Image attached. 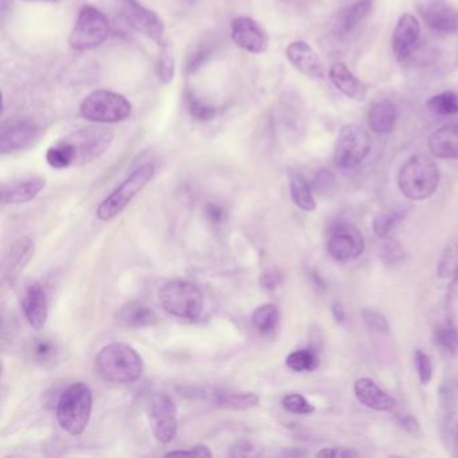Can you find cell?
<instances>
[{
  "label": "cell",
  "instance_id": "cell-49",
  "mask_svg": "<svg viewBox=\"0 0 458 458\" xmlns=\"http://www.w3.org/2000/svg\"><path fill=\"white\" fill-rule=\"evenodd\" d=\"M332 313H334L335 320H336L337 323H345V320H347L344 308H343L342 305L337 304V302H335V304L332 305Z\"/></svg>",
  "mask_w": 458,
  "mask_h": 458
},
{
  "label": "cell",
  "instance_id": "cell-14",
  "mask_svg": "<svg viewBox=\"0 0 458 458\" xmlns=\"http://www.w3.org/2000/svg\"><path fill=\"white\" fill-rule=\"evenodd\" d=\"M232 41L250 55H264L269 49L267 30L250 17H237L230 25Z\"/></svg>",
  "mask_w": 458,
  "mask_h": 458
},
{
  "label": "cell",
  "instance_id": "cell-31",
  "mask_svg": "<svg viewBox=\"0 0 458 458\" xmlns=\"http://www.w3.org/2000/svg\"><path fill=\"white\" fill-rule=\"evenodd\" d=\"M286 366L294 372L313 371L318 366V356L313 348L293 351L286 358Z\"/></svg>",
  "mask_w": 458,
  "mask_h": 458
},
{
  "label": "cell",
  "instance_id": "cell-38",
  "mask_svg": "<svg viewBox=\"0 0 458 458\" xmlns=\"http://www.w3.org/2000/svg\"><path fill=\"white\" fill-rule=\"evenodd\" d=\"M283 407L286 411L296 415H310L315 411V407L300 394H289L284 396Z\"/></svg>",
  "mask_w": 458,
  "mask_h": 458
},
{
  "label": "cell",
  "instance_id": "cell-12",
  "mask_svg": "<svg viewBox=\"0 0 458 458\" xmlns=\"http://www.w3.org/2000/svg\"><path fill=\"white\" fill-rule=\"evenodd\" d=\"M149 418L155 438L160 444H170L178 433V411L167 394H157L149 402Z\"/></svg>",
  "mask_w": 458,
  "mask_h": 458
},
{
  "label": "cell",
  "instance_id": "cell-37",
  "mask_svg": "<svg viewBox=\"0 0 458 458\" xmlns=\"http://www.w3.org/2000/svg\"><path fill=\"white\" fill-rule=\"evenodd\" d=\"M211 47L206 44H199L197 47H192L187 55L186 66H184V72L186 74H194L208 63V58L211 57Z\"/></svg>",
  "mask_w": 458,
  "mask_h": 458
},
{
  "label": "cell",
  "instance_id": "cell-24",
  "mask_svg": "<svg viewBox=\"0 0 458 458\" xmlns=\"http://www.w3.org/2000/svg\"><path fill=\"white\" fill-rule=\"evenodd\" d=\"M117 320L130 328H144L157 323V313L140 301H131L123 305L117 313Z\"/></svg>",
  "mask_w": 458,
  "mask_h": 458
},
{
  "label": "cell",
  "instance_id": "cell-42",
  "mask_svg": "<svg viewBox=\"0 0 458 458\" xmlns=\"http://www.w3.org/2000/svg\"><path fill=\"white\" fill-rule=\"evenodd\" d=\"M55 350L57 348H55V343L50 342L49 339H37V342L34 343V353L41 361H47L55 358Z\"/></svg>",
  "mask_w": 458,
  "mask_h": 458
},
{
  "label": "cell",
  "instance_id": "cell-18",
  "mask_svg": "<svg viewBox=\"0 0 458 458\" xmlns=\"http://www.w3.org/2000/svg\"><path fill=\"white\" fill-rule=\"evenodd\" d=\"M353 391L358 401L369 409L377 410V411H391L396 406L395 399L369 377H360L356 380Z\"/></svg>",
  "mask_w": 458,
  "mask_h": 458
},
{
  "label": "cell",
  "instance_id": "cell-29",
  "mask_svg": "<svg viewBox=\"0 0 458 458\" xmlns=\"http://www.w3.org/2000/svg\"><path fill=\"white\" fill-rule=\"evenodd\" d=\"M439 278H452V284L458 283V238L445 248L437 267Z\"/></svg>",
  "mask_w": 458,
  "mask_h": 458
},
{
  "label": "cell",
  "instance_id": "cell-39",
  "mask_svg": "<svg viewBox=\"0 0 458 458\" xmlns=\"http://www.w3.org/2000/svg\"><path fill=\"white\" fill-rule=\"evenodd\" d=\"M404 253L398 241L388 238L380 249V259L387 265H395L403 259Z\"/></svg>",
  "mask_w": 458,
  "mask_h": 458
},
{
  "label": "cell",
  "instance_id": "cell-30",
  "mask_svg": "<svg viewBox=\"0 0 458 458\" xmlns=\"http://www.w3.org/2000/svg\"><path fill=\"white\" fill-rule=\"evenodd\" d=\"M280 321V313L275 304L259 305L251 315V323L259 334H270L275 331Z\"/></svg>",
  "mask_w": 458,
  "mask_h": 458
},
{
  "label": "cell",
  "instance_id": "cell-27",
  "mask_svg": "<svg viewBox=\"0 0 458 458\" xmlns=\"http://www.w3.org/2000/svg\"><path fill=\"white\" fill-rule=\"evenodd\" d=\"M291 197L294 205L304 211H313L316 208V200L313 198L312 189L307 179L300 174H294L291 178Z\"/></svg>",
  "mask_w": 458,
  "mask_h": 458
},
{
  "label": "cell",
  "instance_id": "cell-26",
  "mask_svg": "<svg viewBox=\"0 0 458 458\" xmlns=\"http://www.w3.org/2000/svg\"><path fill=\"white\" fill-rule=\"evenodd\" d=\"M211 402L222 409L248 410L259 404V396L254 393L221 390L210 394Z\"/></svg>",
  "mask_w": 458,
  "mask_h": 458
},
{
  "label": "cell",
  "instance_id": "cell-47",
  "mask_svg": "<svg viewBox=\"0 0 458 458\" xmlns=\"http://www.w3.org/2000/svg\"><path fill=\"white\" fill-rule=\"evenodd\" d=\"M280 276L276 275V273H269V275L264 276V278H262V285H264L265 288L269 289V291L277 288V286L280 285Z\"/></svg>",
  "mask_w": 458,
  "mask_h": 458
},
{
  "label": "cell",
  "instance_id": "cell-3",
  "mask_svg": "<svg viewBox=\"0 0 458 458\" xmlns=\"http://www.w3.org/2000/svg\"><path fill=\"white\" fill-rule=\"evenodd\" d=\"M93 410V393L84 382L69 386L57 403V420L71 436H81L87 430Z\"/></svg>",
  "mask_w": 458,
  "mask_h": 458
},
{
  "label": "cell",
  "instance_id": "cell-9",
  "mask_svg": "<svg viewBox=\"0 0 458 458\" xmlns=\"http://www.w3.org/2000/svg\"><path fill=\"white\" fill-rule=\"evenodd\" d=\"M114 12L133 30L143 34L155 44L163 47L167 44L165 39V28L163 21L157 13L139 4L138 0H109Z\"/></svg>",
  "mask_w": 458,
  "mask_h": 458
},
{
  "label": "cell",
  "instance_id": "cell-33",
  "mask_svg": "<svg viewBox=\"0 0 458 458\" xmlns=\"http://www.w3.org/2000/svg\"><path fill=\"white\" fill-rule=\"evenodd\" d=\"M406 208H393V210L383 211L377 214L374 219V232L377 237H387L388 233L406 216Z\"/></svg>",
  "mask_w": 458,
  "mask_h": 458
},
{
  "label": "cell",
  "instance_id": "cell-22",
  "mask_svg": "<svg viewBox=\"0 0 458 458\" xmlns=\"http://www.w3.org/2000/svg\"><path fill=\"white\" fill-rule=\"evenodd\" d=\"M47 187V179L34 176L25 181L14 182L2 190L4 205H22L38 197Z\"/></svg>",
  "mask_w": 458,
  "mask_h": 458
},
{
  "label": "cell",
  "instance_id": "cell-13",
  "mask_svg": "<svg viewBox=\"0 0 458 458\" xmlns=\"http://www.w3.org/2000/svg\"><path fill=\"white\" fill-rule=\"evenodd\" d=\"M39 133L41 130L31 120H7L2 124V131H0V152L6 155L23 151L38 140Z\"/></svg>",
  "mask_w": 458,
  "mask_h": 458
},
{
  "label": "cell",
  "instance_id": "cell-36",
  "mask_svg": "<svg viewBox=\"0 0 458 458\" xmlns=\"http://www.w3.org/2000/svg\"><path fill=\"white\" fill-rule=\"evenodd\" d=\"M159 63H157V74L165 84H170L175 77V58H174L173 49L170 44H165L160 47Z\"/></svg>",
  "mask_w": 458,
  "mask_h": 458
},
{
  "label": "cell",
  "instance_id": "cell-32",
  "mask_svg": "<svg viewBox=\"0 0 458 458\" xmlns=\"http://www.w3.org/2000/svg\"><path fill=\"white\" fill-rule=\"evenodd\" d=\"M434 342L449 355L458 356V329L450 321L434 329Z\"/></svg>",
  "mask_w": 458,
  "mask_h": 458
},
{
  "label": "cell",
  "instance_id": "cell-50",
  "mask_svg": "<svg viewBox=\"0 0 458 458\" xmlns=\"http://www.w3.org/2000/svg\"><path fill=\"white\" fill-rule=\"evenodd\" d=\"M26 2H57V0H26Z\"/></svg>",
  "mask_w": 458,
  "mask_h": 458
},
{
  "label": "cell",
  "instance_id": "cell-17",
  "mask_svg": "<svg viewBox=\"0 0 458 458\" xmlns=\"http://www.w3.org/2000/svg\"><path fill=\"white\" fill-rule=\"evenodd\" d=\"M329 80L336 87L337 90L347 96L353 101L363 103L369 96V89L366 84L361 82L355 74L343 63H336L329 68Z\"/></svg>",
  "mask_w": 458,
  "mask_h": 458
},
{
  "label": "cell",
  "instance_id": "cell-41",
  "mask_svg": "<svg viewBox=\"0 0 458 458\" xmlns=\"http://www.w3.org/2000/svg\"><path fill=\"white\" fill-rule=\"evenodd\" d=\"M415 367H417L420 383L428 385L433 377V366H431L430 358L422 351L418 350L415 352Z\"/></svg>",
  "mask_w": 458,
  "mask_h": 458
},
{
  "label": "cell",
  "instance_id": "cell-7",
  "mask_svg": "<svg viewBox=\"0 0 458 458\" xmlns=\"http://www.w3.org/2000/svg\"><path fill=\"white\" fill-rule=\"evenodd\" d=\"M111 34V23L100 10L85 4L69 36V45L76 52H90L100 47Z\"/></svg>",
  "mask_w": 458,
  "mask_h": 458
},
{
  "label": "cell",
  "instance_id": "cell-51",
  "mask_svg": "<svg viewBox=\"0 0 458 458\" xmlns=\"http://www.w3.org/2000/svg\"><path fill=\"white\" fill-rule=\"evenodd\" d=\"M187 2H189V4H194V2H197V0H187Z\"/></svg>",
  "mask_w": 458,
  "mask_h": 458
},
{
  "label": "cell",
  "instance_id": "cell-6",
  "mask_svg": "<svg viewBox=\"0 0 458 458\" xmlns=\"http://www.w3.org/2000/svg\"><path fill=\"white\" fill-rule=\"evenodd\" d=\"M163 310L175 318L197 320L205 307L202 291L190 281H171L159 291Z\"/></svg>",
  "mask_w": 458,
  "mask_h": 458
},
{
  "label": "cell",
  "instance_id": "cell-25",
  "mask_svg": "<svg viewBox=\"0 0 458 458\" xmlns=\"http://www.w3.org/2000/svg\"><path fill=\"white\" fill-rule=\"evenodd\" d=\"M367 119H369V130L383 135V133H388L393 130L396 119H398V111L391 101H377V103L372 104Z\"/></svg>",
  "mask_w": 458,
  "mask_h": 458
},
{
  "label": "cell",
  "instance_id": "cell-16",
  "mask_svg": "<svg viewBox=\"0 0 458 458\" xmlns=\"http://www.w3.org/2000/svg\"><path fill=\"white\" fill-rule=\"evenodd\" d=\"M420 25L412 14H403L393 33V50L398 61H404L420 41Z\"/></svg>",
  "mask_w": 458,
  "mask_h": 458
},
{
  "label": "cell",
  "instance_id": "cell-44",
  "mask_svg": "<svg viewBox=\"0 0 458 458\" xmlns=\"http://www.w3.org/2000/svg\"><path fill=\"white\" fill-rule=\"evenodd\" d=\"M358 455V453L353 450L343 449V447H326L318 452V457L326 458H352Z\"/></svg>",
  "mask_w": 458,
  "mask_h": 458
},
{
  "label": "cell",
  "instance_id": "cell-23",
  "mask_svg": "<svg viewBox=\"0 0 458 458\" xmlns=\"http://www.w3.org/2000/svg\"><path fill=\"white\" fill-rule=\"evenodd\" d=\"M428 146L438 159L458 160V124L444 125L434 131Z\"/></svg>",
  "mask_w": 458,
  "mask_h": 458
},
{
  "label": "cell",
  "instance_id": "cell-2",
  "mask_svg": "<svg viewBox=\"0 0 458 458\" xmlns=\"http://www.w3.org/2000/svg\"><path fill=\"white\" fill-rule=\"evenodd\" d=\"M95 367L101 379L128 385L143 375L144 363L140 353L125 343H111L101 348L95 359Z\"/></svg>",
  "mask_w": 458,
  "mask_h": 458
},
{
  "label": "cell",
  "instance_id": "cell-46",
  "mask_svg": "<svg viewBox=\"0 0 458 458\" xmlns=\"http://www.w3.org/2000/svg\"><path fill=\"white\" fill-rule=\"evenodd\" d=\"M254 454H256V452H254V447L246 441L238 442V444L233 447L232 453H230L232 457H245V455Z\"/></svg>",
  "mask_w": 458,
  "mask_h": 458
},
{
  "label": "cell",
  "instance_id": "cell-4",
  "mask_svg": "<svg viewBox=\"0 0 458 458\" xmlns=\"http://www.w3.org/2000/svg\"><path fill=\"white\" fill-rule=\"evenodd\" d=\"M439 179L441 175L436 162L426 155H415L399 171L398 186L407 199L423 200L437 191Z\"/></svg>",
  "mask_w": 458,
  "mask_h": 458
},
{
  "label": "cell",
  "instance_id": "cell-40",
  "mask_svg": "<svg viewBox=\"0 0 458 458\" xmlns=\"http://www.w3.org/2000/svg\"><path fill=\"white\" fill-rule=\"evenodd\" d=\"M361 318H363V321L364 324H366L367 328L371 329V331L377 332V334H388L390 327H388V323L387 320H386L385 316L375 312V310H361Z\"/></svg>",
  "mask_w": 458,
  "mask_h": 458
},
{
  "label": "cell",
  "instance_id": "cell-11",
  "mask_svg": "<svg viewBox=\"0 0 458 458\" xmlns=\"http://www.w3.org/2000/svg\"><path fill=\"white\" fill-rule=\"evenodd\" d=\"M327 249L329 256L336 261H351L363 253V235L353 225L340 222L329 230Z\"/></svg>",
  "mask_w": 458,
  "mask_h": 458
},
{
  "label": "cell",
  "instance_id": "cell-8",
  "mask_svg": "<svg viewBox=\"0 0 458 458\" xmlns=\"http://www.w3.org/2000/svg\"><path fill=\"white\" fill-rule=\"evenodd\" d=\"M157 168L152 163L140 165L136 168L111 195L100 203L98 208V218L103 222L111 221L114 216H119L136 195L143 191L144 187L154 179Z\"/></svg>",
  "mask_w": 458,
  "mask_h": 458
},
{
  "label": "cell",
  "instance_id": "cell-15",
  "mask_svg": "<svg viewBox=\"0 0 458 458\" xmlns=\"http://www.w3.org/2000/svg\"><path fill=\"white\" fill-rule=\"evenodd\" d=\"M286 57L294 69L312 80H323L326 77V66L308 42H292L286 47Z\"/></svg>",
  "mask_w": 458,
  "mask_h": 458
},
{
  "label": "cell",
  "instance_id": "cell-48",
  "mask_svg": "<svg viewBox=\"0 0 458 458\" xmlns=\"http://www.w3.org/2000/svg\"><path fill=\"white\" fill-rule=\"evenodd\" d=\"M191 453L195 457H213V452L206 445H195L191 447Z\"/></svg>",
  "mask_w": 458,
  "mask_h": 458
},
{
  "label": "cell",
  "instance_id": "cell-1",
  "mask_svg": "<svg viewBox=\"0 0 458 458\" xmlns=\"http://www.w3.org/2000/svg\"><path fill=\"white\" fill-rule=\"evenodd\" d=\"M114 140V131L109 128L101 125L81 128L47 149V165L55 170L89 165L103 157L111 148Z\"/></svg>",
  "mask_w": 458,
  "mask_h": 458
},
{
  "label": "cell",
  "instance_id": "cell-5",
  "mask_svg": "<svg viewBox=\"0 0 458 458\" xmlns=\"http://www.w3.org/2000/svg\"><path fill=\"white\" fill-rule=\"evenodd\" d=\"M80 114L90 123L114 124L130 119L132 104L120 93L106 89L93 90L80 104Z\"/></svg>",
  "mask_w": 458,
  "mask_h": 458
},
{
  "label": "cell",
  "instance_id": "cell-45",
  "mask_svg": "<svg viewBox=\"0 0 458 458\" xmlns=\"http://www.w3.org/2000/svg\"><path fill=\"white\" fill-rule=\"evenodd\" d=\"M398 423L407 433L417 434L420 431V422L414 415H403V417L398 418Z\"/></svg>",
  "mask_w": 458,
  "mask_h": 458
},
{
  "label": "cell",
  "instance_id": "cell-20",
  "mask_svg": "<svg viewBox=\"0 0 458 458\" xmlns=\"http://www.w3.org/2000/svg\"><path fill=\"white\" fill-rule=\"evenodd\" d=\"M423 21L431 30L452 34L458 31V12L441 4H426L420 6Z\"/></svg>",
  "mask_w": 458,
  "mask_h": 458
},
{
  "label": "cell",
  "instance_id": "cell-35",
  "mask_svg": "<svg viewBox=\"0 0 458 458\" xmlns=\"http://www.w3.org/2000/svg\"><path fill=\"white\" fill-rule=\"evenodd\" d=\"M186 106L190 116L197 122H210L218 114V109L198 98L194 93H186Z\"/></svg>",
  "mask_w": 458,
  "mask_h": 458
},
{
  "label": "cell",
  "instance_id": "cell-10",
  "mask_svg": "<svg viewBox=\"0 0 458 458\" xmlns=\"http://www.w3.org/2000/svg\"><path fill=\"white\" fill-rule=\"evenodd\" d=\"M371 148V136L366 128L359 124L344 125L335 144V165L342 170H352L364 162Z\"/></svg>",
  "mask_w": 458,
  "mask_h": 458
},
{
  "label": "cell",
  "instance_id": "cell-43",
  "mask_svg": "<svg viewBox=\"0 0 458 458\" xmlns=\"http://www.w3.org/2000/svg\"><path fill=\"white\" fill-rule=\"evenodd\" d=\"M334 186L335 178L329 171H320L315 178V190L320 194L328 192L329 190L334 189Z\"/></svg>",
  "mask_w": 458,
  "mask_h": 458
},
{
  "label": "cell",
  "instance_id": "cell-19",
  "mask_svg": "<svg viewBox=\"0 0 458 458\" xmlns=\"http://www.w3.org/2000/svg\"><path fill=\"white\" fill-rule=\"evenodd\" d=\"M22 307L29 324L36 331L44 329L49 318V310H47V292L41 285L34 284L26 291Z\"/></svg>",
  "mask_w": 458,
  "mask_h": 458
},
{
  "label": "cell",
  "instance_id": "cell-28",
  "mask_svg": "<svg viewBox=\"0 0 458 458\" xmlns=\"http://www.w3.org/2000/svg\"><path fill=\"white\" fill-rule=\"evenodd\" d=\"M372 10V0H356L342 15V30L351 33L359 28Z\"/></svg>",
  "mask_w": 458,
  "mask_h": 458
},
{
  "label": "cell",
  "instance_id": "cell-21",
  "mask_svg": "<svg viewBox=\"0 0 458 458\" xmlns=\"http://www.w3.org/2000/svg\"><path fill=\"white\" fill-rule=\"evenodd\" d=\"M34 251H36V246L31 238L23 237L15 241L4 256V277L6 280L17 277L33 259Z\"/></svg>",
  "mask_w": 458,
  "mask_h": 458
},
{
  "label": "cell",
  "instance_id": "cell-34",
  "mask_svg": "<svg viewBox=\"0 0 458 458\" xmlns=\"http://www.w3.org/2000/svg\"><path fill=\"white\" fill-rule=\"evenodd\" d=\"M428 108L441 116H454L458 114V96L453 92H442L428 98Z\"/></svg>",
  "mask_w": 458,
  "mask_h": 458
}]
</instances>
